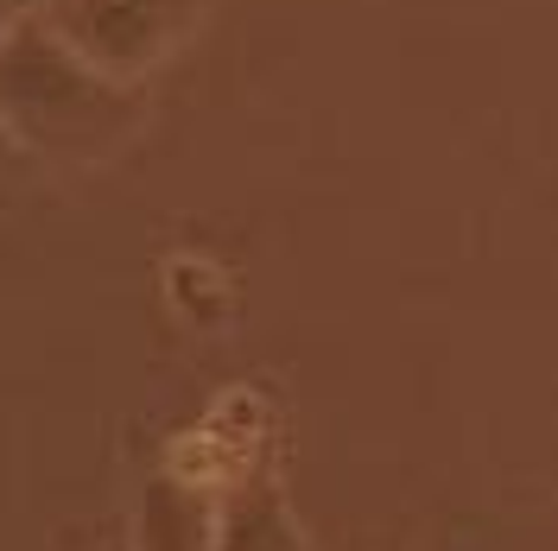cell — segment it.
Segmentation results:
<instances>
[{
  "mask_svg": "<svg viewBox=\"0 0 558 551\" xmlns=\"http://www.w3.org/2000/svg\"><path fill=\"white\" fill-rule=\"evenodd\" d=\"M33 7H38V0H0V38L13 33L20 20H33Z\"/></svg>",
  "mask_w": 558,
  "mask_h": 551,
  "instance_id": "7",
  "label": "cell"
},
{
  "mask_svg": "<svg viewBox=\"0 0 558 551\" xmlns=\"http://www.w3.org/2000/svg\"><path fill=\"white\" fill-rule=\"evenodd\" d=\"M267 463V406L254 393H222L209 418H197L172 450H166V469L184 482L209 488V494H229L235 482H247L254 469Z\"/></svg>",
  "mask_w": 558,
  "mask_h": 551,
  "instance_id": "3",
  "label": "cell"
},
{
  "mask_svg": "<svg viewBox=\"0 0 558 551\" xmlns=\"http://www.w3.org/2000/svg\"><path fill=\"white\" fill-rule=\"evenodd\" d=\"M51 7H64V0H51Z\"/></svg>",
  "mask_w": 558,
  "mask_h": 551,
  "instance_id": "8",
  "label": "cell"
},
{
  "mask_svg": "<svg viewBox=\"0 0 558 551\" xmlns=\"http://www.w3.org/2000/svg\"><path fill=\"white\" fill-rule=\"evenodd\" d=\"M216 519H222V494L159 469L134 501V546L140 551H216Z\"/></svg>",
  "mask_w": 558,
  "mask_h": 551,
  "instance_id": "4",
  "label": "cell"
},
{
  "mask_svg": "<svg viewBox=\"0 0 558 551\" xmlns=\"http://www.w3.org/2000/svg\"><path fill=\"white\" fill-rule=\"evenodd\" d=\"M0 121L26 152L108 159L140 127V96L114 70L83 58L58 20L33 13L0 38Z\"/></svg>",
  "mask_w": 558,
  "mask_h": 551,
  "instance_id": "1",
  "label": "cell"
},
{
  "mask_svg": "<svg viewBox=\"0 0 558 551\" xmlns=\"http://www.w3.org/2000/svg\"><path fill=\"white\" fill-rule=\"evenodd\" d=\"M51 20L64 26V38L83 58L128 76V70L166 58V45L191 20V0H64L51 7Z\"/></svg>",
  "mask_w": 558,
  "mask_h": 551,
  "instance_id": "2",
  "label": "cell"
},
{
  "mask_svg": "<svg viewBox=\"0 0 558 551\" xmlns=\"http://www.w3.org/2000/svg\"><path fill=\"white\" fill-rule=\"evenodd\" d=\"M216 551H312L299 519L286 507V488H279L274 456L222 494V519H216Z\"/></svg>",
  "mask_w": 558,
  "mask_h": 551,
  "instance_id": "5",
  "label": "cell"
},
{
  "mask_svg": "<svg viewBox=\"0 0 558 551\" xmlns=\"http://www.w3.org/2000/svg\"><path fill=\"white\" fill-rule=\"evenodd\" d=\"M20 152H26V146L13 139V127H7V121H0V177H13V172H20Z\"/></svg>",
  "mask_w": 558,
  "mask_h": 551,
  "instance_id": "6",
  "label": "cell"
}]
</instances>
